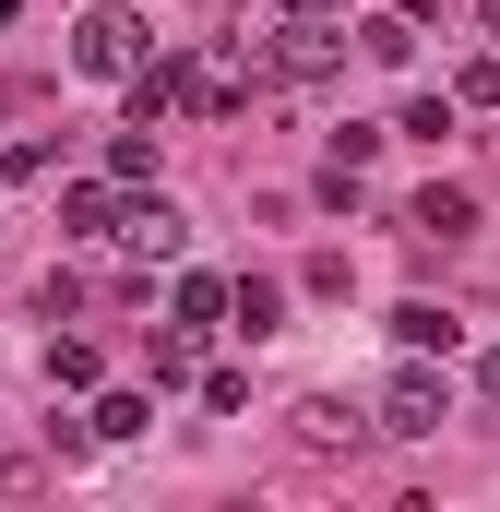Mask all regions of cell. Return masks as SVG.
<instances>
[{
  "label": "cell",
  "mask_w": 500,
  "mask_h": 512,
  "mask_svg": "<svg viewBox=\"0 0 500 512\" xmlns=\"http://www.w3.org/2000/svg\"><path fill=\"white\" fill-rule=\"evenodd\" d=\"M477 393H489V405H500V346H489V358H477Z\"/></svg>",
  "instance_id": "obj_20"
},
{
  "label": "cell",
  "mask_w": 500,
  "mask_h": 512,
  "mask_svg": "<svg viewBox=\"0 0 500 512\" xmlns=\"http://www.w3.org/2000/svg\"><path fill=\"white\" fill-rule=\"evenodd\" d=\"M227 334H250V346L286 334V286H274V274H239V286H227Z\"/></svg>",
  "instance_id": "obj_5"
},
{
  "label": "cell",
  "mask_w": 500,
  "mask_h": 512,
  "mask_svg": "<svg viewBox=\"0 0 500 512\" xmlns=\"http://www.w3.org/2000/svg\"><path fill=\"white\" fill-rule=\"evenodd\" d=\"M120 227V179H72L60 191V239H108Z\"/></svg>",
  "instance_id": "obj_6"
},
{
  "label": "cell",
  "mask_w": 500,
  "mask_h": 512,
  "mask_svg": "<svg viewBox=\"0 0 500 512\" xmlns=\"http://www.w3.org/2000/svg\"><path fill=\"white\" fill-rule=\"evenodd\" d=\"M453 108H500V60H465L453 72Z\"/></svg>",
  "instance_id": "obj_18"
},
{
  "label": "cell",
  "mask_w": 500,
  "mask_h": 512,
  "mask_svg": "<svg viewBox=\"0 0 500 512\" xmlns=\"http://www.w3.org/2000/svg\"><path fill=\"white\" fill-rule=\"evenodd\" d=\"M298 441H310V453H334V441H358V417H346V405H322V393H310V405H298Z\"/></svg>",
  "instance_id": "obj_13"
},
{
  "label": "cell",
  "mask_w": 500,
  "mask_h": 512,
  "mask_svg": "<svg viewBox=\"0 0 500 512\" xmlns=\"http://www.w3.org/2000/svg\"><path fill=\"white\" fill-rule=\"evenodd\" d=\"M453 334H465V322H453L441 298H405V310H393V346H405V358H453Z\"/></svg>",
  "instance_id": "obj_7"
},
{
  "label": "cell",
  "mask_w": 500,
  "mask_h": 512,
  "mask_svg": "<svg viewBox=\"0 0 500 512\" xmlns=\"http://www.w3.org/2000/svg\"><path fill=\"white\" fill-rule=\"evenodd\" d=\"M286 12H334V0H286Z\"/></svg>",
  "instance_id": "obj_21"
},
{
  "label": "cell",
  "mask_w": 500,
  "mask_h": 512,
  "mask_svg": "<svg viewBox=\"0 0 500 512\" xmlns=\"http://www.w3.org/2000/svg\"><path fill=\"white\" fill-rule=\"evenodd\" d=\"M108 179H120V191H143V179H155V131H143V120L108 131Z\"/></svg>",
  "instance_id": "obj_11"
},
{
  "label": "cell",
  "mask_w": 500,
  "mask_h": 512,
  "mask_svg": "<svg viewBox=\"0 0 500 512\" xmlns=\"http://www.w3.org/2000/svg\"><path fill=\"white\" fill-rule=\"evenodd\" d=\"M370 417H381V429H393V441H429V429L453 417V382H441L429 358H405V370L381 382V405H370Z\"/></svg>",
  "instance_id": "obj_2"
},
{
  "label": "cell",
  "mask_w": 500,
  "mask_h": 512,
  "mask_svg": "<svg viewBox=\"0 0 500 512\" xmlns=\"http://www.w3.org/2000/svg\"><path fill=\"white\" fill-rule=\"evenodd\" d=\"M358 60L405 72V60H417V24H405V12H370V24H358Z\"/></svg>",
  "instance_id": "obj_10"
},
{
  "label": "cell",
  "mask_w": 500,
  "mask_h": 512,
  "mask_svg": "<svg viewBox=\"0 0 500 512\" xmlns=\"http://www.w3.org/2000/svg\"><path fill=\"white\" fill-rule=\"evenodd\" d=\"M143 429H155V393H108L96 405V441H143Z\"/></svg>",
  "instance_id": "obj_12"
},
{
  "label": "cell",
  "mask_w": 500,
  "mask_h": 512,
  "mask_svg": "<svg viewBox=\"0 0 500 512\" xmlns=\"http://www.w3.org/2000/svg\"><path fill=\"white\" fill-rule=\"evenodd\" d=\"M191 382H203V405H215V417H250V370H191Z\"/></svg>",
  "instance_id": "obj_17"
},
{
  "label": "cell",
  "mask_w": 500,
  "mask_h": 512,
  "mask_svg": "<svg viewBox=\"0 0 500 512\" xmlns=\"http://www.w3.org/2000/svg\"><path fill=\"white\" fill-rule=\"evenodd\" d=\"M405 227H417V239H465V227H477V203H465V191H417V203H405Z\"/></svg>",
  "instance_id": "obj_9"
},
{
  "label": "cell",
  "mask_w": 500,
  "mask_h": 512,
  "mask_svg": "<svg viewBox=\"0 0 500 512\" xmlns=\"http://www.w3.org/2000/svg\"><path fill=\"white\" fill-rule=\"evenodd\" d=\"M393 131H405V143H441V131H453V96H405V120H393Z\"/></svg>",
  "instance_id": "obj_16"
},
{
  "label": "cell",
  "mask_w": 500,
  "mask_h": 512,
  "mask_svg": "<svg viewBox=\"0 0 500 512\" xmlns=\"http://www.w3.org/2000/svg\"><path fill=\"white\" fill-rule=\"evenodd\" d=\"M48 382L84 393V382H96V346H84V334H48Z\"/></svg>",
  "instance_id": "obj_14"
},
{
  "label": "cell",
  "mask_w": 500,
  "mask_h": 512,
  "mask_svg": "<svg viewBox=\"0 0 500 512\" xmlns=\"http://www.w3.org/2000/svg\"><path fill=\"white\" fill-rule=\"evenodd\" d=\"M0 24H12V0H0Z\"/></svg>",
  "instance_id": "obj_22"
},
{
  "label": "cell",
  "mask_w": 500,
  "mask_h": 512,
  "mask_svg": "<svg viewBox=\"0 0 500 512\" xmlns=\"http://www.w3.org/2000/svg\"><path fill=\"white\" fill-rule=\"evenodd\" d=\"M143 370H155V393H167V382H191V370H203V322H167V334L143 346Z\"/></svg>",
  "instance_id": "obj_8"
},
{
  "label": "cell",
  "mask_w": 500,
  "mask_h": 512,
  "mask_svg": "<svg viewBox=\"0 0 500 512\" xmlns=\"http://www.w3.org/2000/svg\"><path fill=\"white\" fill-rule=\"evenodd\" d=\"M179 322H203V334H215V322H227V286H215V274H179Z\"/></svg>",
  "instance_id": "obj_15"
},
{
  "label": "cell",
  "mask_w": 500,
  "mask_h": 512,
  "mask_svg": "<svg viewBox=\"0 0 500 512\" xmlns=\"http://www.w3.org/2000/svg\"><path fill=\"white\" fill-rule=\"evenodd\" d=\"M143 12H84V36H72V72H96V84H131L143 72Z\"/></svg>",
  "instance_id": "obj_3"
},
{
  "label": "cell",
  "mask_w": 500,
  "mask_h": 512,
  "mask_svg": "<svg viewBox=\"0 0 500 512\" xmlns=\"http://www.w3.org/2000/svg\"><path fill=\"white\" fill-rule=\"evenodd\" d=\"M334 72H346V36L322 12H286V36L262 48V84H334Z\"/></svg>",
  "instance_id": "obj_1"
},
{
  "label": "cell",
  "mask_w": 500,
  "mask_h": 512,
  "mask_svg": "<svg viewBox=\"0 0 500 512\" xmlns=\"http://www.w3.org/2000/svg\"><path fill=\"white\" fill-rule=\"evenodd\" d=\"M24 108H48V96L36 84H0V120H24Z\"/></svg>",
  "instance_id": "obj_19"
},
{
  "label": "cell",
  "mask_w": 500,
  "mask_h": 512,
  "mask_svg": "<svg viewBox=\"0 0 500 512\" xmlns=\"http://www.w3.org/2000/svg\"><path fill=\"white\" fill-rule=\"evenodd\" d=\"M108 239H120L131 262H179V251H191V215H179L167 191H143V203H120V227H108Z\"/></svg>",
  "instance_id": "obj_4"
}]
</instances>
